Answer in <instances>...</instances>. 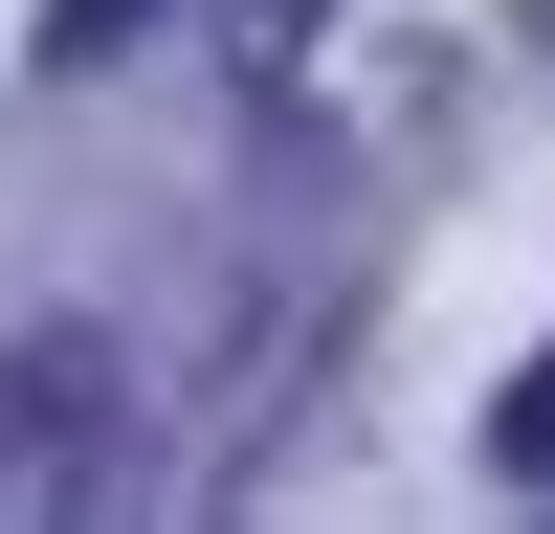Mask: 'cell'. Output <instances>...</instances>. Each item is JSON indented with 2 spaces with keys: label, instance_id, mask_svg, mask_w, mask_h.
Here are the masks:
<instances>
[{
  "label": "cell",
  "instance_id": "cell-3",
  "mask_svg": "<svg viewBox=\"0 0 555 534\" xmlns=\"http://www.w3.org/2000/svg\"><path fill=\"white\" fill-rule=\"evenodd\" d=\"M133 23H156V0H44V67H112Z\"/></svg>",
  "mask_w": 555,
  "mask_h": 534
},
{
  "label": "cell",
  "instance_id": "cell-2",
  "mask_svg": "<svg viewBox=\"0 0 555 534\" xmlns=\"http://www.w3.org/2000/svg\"><path fill=\"white\" fill-rule=\"evenodd\" d=\"M489 468H512V490H555V356H533L512 400H489Z\"/></svg>",
  "mask_w": 555,
  "mask_h": 534
},
{
  "label": "cell",
  "instance_id": "cell-1",
  "mask_svg": "<svg viewBox=\"0 0 555 534\" xmlns=\"http://www.w3.org/2000/svg\"><path fill=\"white\" fill-rule=\"evenodd\" d=\"M133 468V400L89 334H0V512H89Z\"/></svg>",
  "mask_w": 555,
  "mask_h": 534
}]
</instances>
